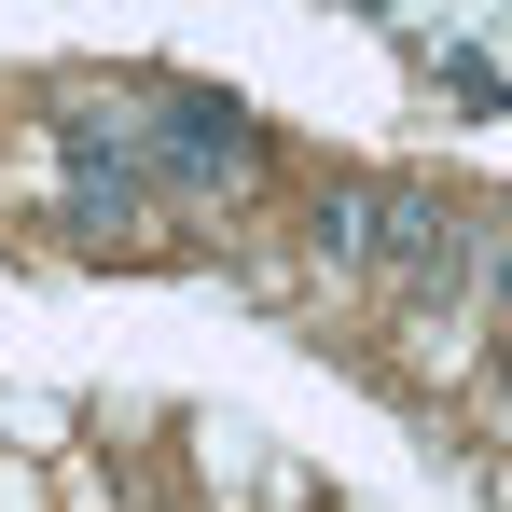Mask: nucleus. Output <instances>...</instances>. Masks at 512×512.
<instances>
[{"label":"nucleus","instance_id":"1","mask_svg":"<svg viewBox=\"0 0 512 512\" xmlns=\"http://www.w3.org/2000/svg\"><path fill=\"white\" fill-rule=\"evenodd\" d=\"M374 263H388L402 291H443V277L471 263V222H457L443 194H416V180H374Z\"/></svg>","mask_w":512,"mask_h":512},{"label":"nucleus","instance_id":"2","mask_svg":"<svg viewBox=\"0 0 512 512\" xmlns=\"http://www.w3.org/2000/svg\"><path fill=\"white\" fill-rule=\"evenodd\" d=\"M153 153H167L180 180H236L263 153L250 139V111H236V97H208V84H167V111H153Z\"/></svg>","mask_w":512,"mask_h":512},{"label":"nucleus","instance_id":"3","mask_svg":"<svg viewBox=\"0 0 512 512\" xmlns=\"http://www.w3.org/2000/svg\"><path fill=\"white\" fill-rule=\"evenodd\" d=\"M56 222H70V236H125V222H139V180H125V167H70Z\"/></svg>","mask_w":512,"mask_h":512},{"label":"nucleus","instance_id":"4","mask_svg":"<svg viewBox=\"0 0 512 512\" xmlns=\"http://www.w3.org/2000/svg\"><path fill=\"white\" fill-rule=\"evenodd\" d=\"M319 250H333V263H374V180H333V194H319Z\"/></svg>","mask_w":512,"mask_h":512},{"label":"nucleus","instance_id":"5","mask_svg":"<svg viewBox=\"0 0 512 512\" xmlns=\"http://www.w3.org/2000/svg\"><path fill=\"white\" fill-rule=\"evenodd\" d=\"M471 277H485V291L512 305V222H471Z\"/></svg>","mask_w":512,"mask_h":512},{"label":"nucleus","instance_id":"6","mask_svg":"<svg viewBox=\"0 0 512 512\" xmlns=\"http://www.w3.org/2000/svg\"><path fill=\"white\" fill-rule=\"evenodd\" d=\"M499 374H512V346H499Z\"/></svg>","mask_w":512,"mask_h":512}]
</instances>
